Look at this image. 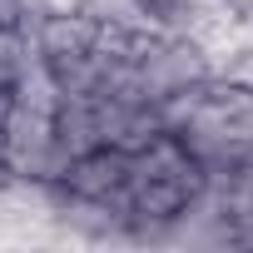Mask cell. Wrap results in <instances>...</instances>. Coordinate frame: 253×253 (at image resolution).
<instances>
[{
	"mask_svg": "<svg viewBox=\"0 0 253 253\" xmlns=\"http://www.w3.org/2000/svg\"><path fill=\"white\" fill-rule=\"evenodd\" d=\"M204 189V169L199 159L169 134L159 129L144 149L129 154V189H124V213H129V243H159L164 223L179 218L194 194Z\"/></svg>",
	"mask_w": 253,
	"mask_h": 253,
	"instance_id": "obj_1",
	"label": "cell"
},
{
	"mask_svg": "<svg viewBox=\"0 0 253 253\" xmlns=\"http://www.w3.org/2000/svg\"><path fill=\"white\" fill-rule=\"evenodd\" d=\"M60 199H80V204H99L124 213V189H129V154L114 149V144H94L80 159L65 164V174L50 184ZM129 218V213H124Z\"/></svg>",
	"mask_w": 253,
	"mask_h": 253,
	"instance_id": "obj_2",
	"label": "cell"
},
{
	"mask_svg": "<svg viewBox=\"0 0 253 253\" xmlns=\"http://www.w3.org/2000/svg\"><path fill=\"white\" fill-rule=\"evenodd\" d=\"M30 15H35L30 0H0V30H25Z\"/></svg>",
	"mask_w": 253,
	"mask_h": 253,
	"instance_id": "obj_3",
	"label": "cell"
},
{
	"mask_svg": "<svg viewBox=\"0 0 253 253\" xmlns=\"http://www.w3.org/2000/svg\"><path fill=\"white\" fill-rule=\"evenodd\" d=\"M228 10H253V0H228Z\"/></svg>",
	"mask_w": 253,
	"mask_h": 253,
	"instance_id": "obj_4",
	"label": "cell"
}]
</instances>
